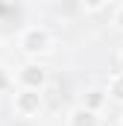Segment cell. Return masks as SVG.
Here are the masks:
<instances>
[{
  "label": "cell",
  "mask_w": 123,
  "mask_h": 126,
  "mask_svg": "<svg viewBox=\"0 0 123 126\" xmlns=\"http://www.w3.org/2000/svg\"><path fill=\"white\" fill-rule=\"evenodd\" d=\"M18 47H21V53H27V56L50 53V47H53V35H50L47 27L32 24V27H24V30H21V35H18Z\"/></svg>",
  "instance_id": "cell-1"
},
{
  "label": "cell",
  "mask_w": 123,
  "mask_h": 126,
  "mask_svg": "<svg viewBox=\"0 0 123 126\" xmlns=\"http://www.w3.org/2000/svg\"><path fill=\"white\" fill-rule=\"evenodd\" d=\"M12 109H15V114H18V117H38V114H41V109H44V97H41V91L18 88Z\"/></svg>",
  "instance_id": "cell-2"
},
{
  "label": "cell",
  "mask_w": 123,
  "mask_h": 126,
  "mask_svg": "<svg viewBox=\"0 0 123 126\" xmlns=\"http://www.w3.org/2000/svg\"><path fill=\"white\" fill-rule=\"evenodd\" d=\"M47 67L38 62H27L18 67V85L21 88H30V91H44V85H47Z\"/></svg>",
  "instance_id": "cell-3"
},
{
  "label": "cell",
  "mask_w": 123,
  "mask_h": 126,
  "mask_svg": "<svg viewBox=\"0 0 123 126\" xmlns=\"http://www.w3.org/2000/svg\"><path fill=\"white\" fill-rule=\"evenodd\" d=\"M106 103H108L106 88H88V91H82V100H79V106L88 109V111H94V114H100Z\"/></svg>",
  "instance_id": "cell-4"
},
{
  "label": "cell",
  "mask_w": 123,
  "mask_h": 126,
  "mask_svg": "<svg viewBox=\"0 0 123 126\" xmlns=\"http://www.w3.org/2000/svg\"><path fill=\"white\" fill-rule=\"evenodd\" d=\"M64 123L67 126H100V114H94L88 109H82V106H73V109L67 111Z\"/></svg>",
  "instance_id": "cell-5"
},
{
  "label": "cell",
  "mask_w": 123,
  "mask_h": 126,
  "mask_svg": "<svg viewBox=\"0 0 123 126\" xmlns=\"http://www.w3.org/2000/svg\"><path fill=\"white\" fill-rule=\"evenodd\" d=\"M106 94H108V100H114V103L123 106V70L111 73V79H108V85H106Z\"/></svg>",
  "instance_id": "cell-6"
},
{
  "label": "cell",
  "mask_w": 123,
  "mask_h": 126,
  "mask_svg": "<svg viewBox=\"0 0 123 126\" xmlns=\"http://www.w3.org/2000/svg\"><path fill=\"white\" fill-rule=\"evenodd\" d=\"M111 27L123 32V3H117V6H111Z\"/></svg>",
  "instance_id": "cell-7"
},
{
  "label": "cell",
  "mask_w": 123,
  "mask_h": 126,
  "mask_svg": "<svg viewBox=\"0 0 123 126\" xmlns=\"http://www.w3.org/2000/svg\"><path fill=\"white\" fill-rule=\"evenodd\" d=\"M9 88H12V76H9V70L0 64V94H3V91H9Z\"/></svg>",
  "instance_id": "cell-8"
},
{
  "label": "cell",
  "mask_w": 123,
  "mask_h": 126,
  "mask_svg": "<svg viewBox=\"0 0 123 126\" xmlns=\"http://www.w3.org/2000/svg\"><path fill=\"white\" fill-rule=\"evenodd\" d=\"M103 9H111L108 3H82V12H103Z\"/></svg>",
  "instance_id": "cell-9"
},
{
  "label": "cell",
  "mask_w": 123,
  "mask_h": 126,
  "mask_svg": "<svg viewBox=\"0 0 123 126\" xmlns=\"http://www.w3.org/2000/svg\"><path fill=\"white\" fill-rule=\"evenodd\" d=\"M3 12H12V6H6V3H0V15Z\"/></svg>",
  "instance_id": "cell-10"
}]
</instances>
